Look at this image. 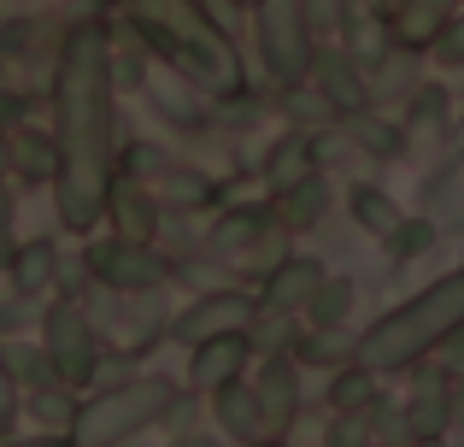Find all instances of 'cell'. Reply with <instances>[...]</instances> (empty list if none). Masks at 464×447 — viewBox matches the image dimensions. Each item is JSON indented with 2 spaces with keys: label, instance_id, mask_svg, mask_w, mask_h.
I'll return each instance as SVG.
<instances>
[{
  "label": "cell",
  "instance_id": "6da1fadb",
  "mask_svg": "<svg viewBox=\"0 0 464 447\" xmlns=\"http://www.w3.org/2000/svg\"><path fill=\"white\" fill-rule=\"evenodd\" d=\"M53 106H59V224L94 229L112 189V30L101 18H77L59 35L53 65Z\"/></svg>",
  "mask_w": 464,
  "mask_h": 447
},
{
  "label": "cell",
  "instance_id": "7a4b0ae2",
  "mask_svg": "<svg viewBox=\"0 0 464 447\" xmlns=\"http://www.w3.org/2000/svg\"><path fill=\"white\" fill-rule=\"evenodd\" d=\"M124 18L141 42L170 59V71L182 83H194L200 94H218V101L241 94V83H247L241 53L229 42V30H218L206 18L200 0H124Z\"/></svg>",
  "mask_w": 464,
  "mask_h": 447
},
{
  "label": "cell",
  "instance_id": "3957f363",
  "mask_svg": "<svg viewBox=\"0 0 464 447\" xmlns=\"http://www.w3.org/2000/svg\"><path fill=\"white\" fill-rule=\"evenodd\" d=\"M453 324H464V271L430 283L423 295H411L406 306L388 312L382 324H371V330L359 335V347H353V365L376 371V377L406 371V365H418V359H430V347L441 342Z\"/></svg>",
  "mask_w": 464,
  "mask_h": 447
},
{
  "label": "cell",
  "instance_id": "277c9868",
  "mask_svg": "<svg viewBox=\"0 0 464 447\" xmlns=\"http://www.w3.org/2000/svg\"><path fill=\"white\" fill-rule=\"evenodd\" d=\"M170 401H177L170 377L112 383V389H101L94 401L77 406V418H71V447H118V442H130L136 430H148L153 418H165Z\"/></svg>",
  "mask_w": 464,
  "mask_h": 447
},
{
  "label": "cell",
  "instance_id": "5b68a950",
  "mask_svg": "<svg viewBox=\"0 0 464 447\" xmlns=\"http://www.w3.org/2000/svg\"><path fill=\"white\" fill-rule=\"evenodd\" d=\"M42 347H47V359H53L59 383H71V389L94 383V371H101V342H94V318H89V306H82V295H59L53 306H47Z\"/></svg>",
  "mask_w": 464,
  "mask_h": 447
},
{
  "label": "cell",
  "instance_id": "8992f818",
  "mask_svg": "<svg viewBox=\"0 0 464 447\" xmlns=\"http://www.w3.org/2000/svg\"><path fill=\"white\" fill-rule=\"evenodd\" d=\"M259 53L276 89H300L312 77V30L300 0H265L259 6Z\"/></svg>",
  "mask_w": 464,
  "mask_h": 447
},
{
  "label": "cell",
  "instance_id": "52a82bcc",
  "mask_svg": "<svg viewBox=\"0 0 464 447\" xmlns=\"http://www.w3.org/2000/svg\"><path fill=\"white\" fill-rule=\"evenodd\" d=\"M89 277H101L112 295H153L170 283V265L153 253V241H101L89 248Z\"/></svg>",
  "mask_w": 464,
  "mask_h": 447
},
{
  "label": "cell",
  "instance_id": "ba28073f",
  "mask_svg": "<svg viewBox=\"0 0 464 447\" xmlns=\"http://www.w3.org/2000/svg\"><path fill=\"white\" fill-rule=\"evenodd\" d=\"M312 77H317V101L329 112H359L371 106V83H364V65L347 53V47H329V42H312Z\"/></svg>",
  "mask_w": 464,
  "mask_h": 447
},
{
  "label": "cell",
  "instance_id": "9c48e42d",
  "mask_svg": "<svg viewBox=\"0 0 464 447\" xmlns=\"http://www.w3.org/2000/svg\"><path fill=\"white\" fill-rule=\"evenodd\" d=\"M253 312H259V300H247L241 288H212V295H200L188 312H182L177 324H170V335L177 342H206V335H224V330H247Z\"/></svg>",
  "mask_w": 464,
  "mask_h": 447
},
{
  "label": "cell",
  "instance_id": "30bf717a",
  "mask_svg": "<svg viewBox=\"0 0 464 447\" xmlns=\"http://www.w3.org/2000/svg\"><path fill=\"white\" fill-rule=\"evenodd\" d=\"M247 359H253V342H247V330L206 335V342H194L188 383H194L200 394H212V389H224L229 377H241V371H247Z\"/></svg>",
  "mask_w": 464,
  "mask_h": 447
},
{
  "label": "cell",
  "instance_id": "8fae6325",
  "mask_svg": "<svg viewBox=\"0 0 464 447\" xmlns=\"http://www.w3.org/2000/svg\"><path fill=\"white\" fill-rule=\"evenodd\" d=\"M259 413H265V436H288L300 418V377L283 354H265V371H259Z\"/></svg>",
  "mask_w": 464,
  "mask_h": 447
},
{
  "label": "cell",
  "instance_id": "7c38bea8",
  "mask_svg": "<svg viewBox=\"0 0 464 447\" xmlns=\"http://www.w3.org/2000/svg\"><path fill=\"white\" fill-rule=\"evenodd\" d=\"M406 436L411 442H441L447 436V424H453V394H447V377L441 371H430V377H418L411 383V394H406Z\"/></svg>",
  "mask_w": 464,
  "mask_h": 447
},
{
  "label": "cell",
  "instance_id": "4fadbf2b",
  "mask_svg": "<svg viewBox=\"0 0 464 447\" xmlns=\"http://www.w3.org/2000/svg\"><path fill=\"white\" fill-rule=\"evenodd\" d=\"M106 212H112V224H118L124 241H153L159 236V200L141 189V177H124V183L112 177V189H106Z\"/></svg>",
  "mask_w": 464,
  "mask_h": 447
},
{
  "label": "cell",
  "instance_id": "5bb4252c",
  "mask_svg": "<svg viewBox=\"0 0 464 447\" xmlns=\"http://www.w3.org/2000/svg\"><path fill=\"white\" fill-rule=\"evenodd\" d=\"M317 283H324V265H317V259H295V253H288V259L265 277L259 306H271V312H306V300H312Z\"/></svg>",
  "mask_w": 464,
  "mask_h": 447
},
{
  "label": "cell",
  "instance_id": "9a60e30c",
  "mask_svg": "<svg viewBox=\"0 0 464 447\" xmlns=\"http://www.w3.org/2000/svg\"><path fill=\"white\" fill-rule=\"evenodd\" d=\"M212 413H218V424H224V430H229L236 442H253V436H265L259 389H247L241 377H229L224 389H212Z\"/></svg>",
  "mask_w": 464,
  "mask_h": 447
},
{
  "label": "cell",
  "instance_id": "2e32d148",
  "mask_svg": "<svg viewBox=\"0 0 464 447\" xmlns=\"http://www.w3.org/2000/svg\"><path fill=\"white\" fill-rule=\"evenodd\" d=\"M459 12V0H406V6L394 12V42L406 47H435V35L447 30V18Z\"/></svg>",
  "mask_w": 464,
  "mask_h": 447
},
{
  "label": "cell",
  "instance_id": "e0dca14e",
  "mask_svg": "<svg viewBox=\"0 0 464 447\" xmlns=\"http://www.w3.org/2000/svg\"><path fill=\"white\" fill-rule=\"evenodd\" d=\"M324 212H329V183L317 171H306L300 183H288L276 195V224L283 229H312V224H324Z\"/></svg>",
  "mask_w": 464,
  "mask_h": 447
},
{
  "label": "cell",
  "instance_id": "ac0fdd59",
  "mask_svg": "<svg viewBox=\"0 0 464 447\" xmlns=\"http://www.w3.org/2000/svg\"><path fill=\"white\" fill-rule=\"evenodd\" d=\"M229 259H236V271H241V277H259V283H265V277H271L276 265L288 259V229H283V224L253 229V236L241 241V248L229 253Z\"/></svg>",
  "mask_w": 464,
  "mask_h": 447
},
{
  "label": "cell",
  "instance_id": "d6986e66",
  "mask_svg": "<svg viewBox=\"0 0 464 447\" xmlns=\"http://www.w3.org/2000/svg\"><path fill=\"white\" fill-rule=\"evenodd\" d=\"M341 130H347L353 148H364L371 160H394L400 148H406V136H400L388 118H376L371 106H359V112H341Z\"/></svg>",
  "mask_w": 464,
  "mask_h": 447
},
{
  "label": "cell",
  "instance_id": "ffe728a7",
  "mask_svg": "<svg viewBox=\"0 0 464 447\" xmlns=\"http://www.w3.org/2000/svg\"><path fill=\"white\" fill-rule=\"evenodd\" d=\"M6 148H12V171H18L24 183H53V171H59V148H53L47 136H35V130H12Z\"/></svg>",
  "mask_w": 464,
  "mask_h": 447
},
{
  "label": "cell",
  "instance_id": "44dd1931",
  "mask_svg": "<svg viewBox=\"0 0 464 447\" xmlns=\"http://www.w3.org/2000/svg\"><path fill=\"white\" fill-rule=\"evenodd\" d=\"M12 288L18 295H42L47 283H53V271H59V248L53 241H24L18 253H12Z\"/></svg>",
  "mask_w": 464,
  "mask_h": 447
},
{
  "label": "cell",
  "instance_id": "7402d4cb",
  "mask_svg": "<svg viewBox=\"0 0 464 447\" xmlns=\"http://www.w3.org/2000/svg\"><path fill=\"white\" fill-rule=\"evenodd\" d=\"M300 365H353V347H359V335H347L341 324H312L306 335H300Z\"/></svg>",
  "mask_w": 464,
  "mask_h": 447
},
{
  "label": "cell",
  "instance_id": "603a6c76",
  "mask_svg": "<svg viewBox=\"0 0 464 447\" xmlns=\"http://www.w3.org/2000/svg\"><path fill=\"white\" fill-rule=\"evenodd\" d=\"M306 171H312V141L306 136H283L271 148V160H265V183H271L276 195H283L288 183H300Z\"/></svg>",
  "mask_w": 464,
  "mask_h": 447
},
{
  "label": "cell",
  "instance_id": "cb8c5ba5",
  "mask_svg": "<svg viewBox=\"0 0 464 447\" xmlns=\"http://www.w3.org/2000/svg\"><path fill=\"white\" fill-rule=\"evenodd\" d=\"M347 207H353V224H359V229H371V236H382V241H388V229L406 219V212H400L394 200L382 195V189H364V183L347 195Z\"/></svg>",
  "mask_w": 464,
  "mask_h": 447
},
{
  "label": "cell",
  "instance_id": "d4e9b609",
  "mask_svg": "<svg viewBox=\"0 0 464 447\" xmlns=\"http://www.w3.org/2000/svg\"><path fill=\"white\" fill-rule=\"evenodd\" d=\"M153 177H159V195H165V200H177L182 212H200V207H212V200H218V189L206 183V177L177 171V165H159Z\"/></svg>",
  "mask_w": 464,
  "mask_h": 447
},
{
  "label": "cell",
  "instance_id": "484cf974",
  "mask_svg": "<svg viewBox=\"0 0 464 447\" xmlns=\"http://www.w3.org/2000/svg\"><path fill=\"white\" fill-rule=\"evenodd\" d=\"M329 406H335V413H364V406H376V371L347 365L335 377V389H329Z\"/></svg>",
  "mask_w": 464,
  "mask_h": 447
},
{
  "label": "cell",
  "instance_id": "4316f807",
  "mask_svg": "<svg viewBox=\"0 0 464 447\" xmlns=\"http://www.w3.org/2000/svg\"><path fill=\"white\" fill-rule=\"evenodd\" d=\"M347 306H353V283L324 271V283H317L312 300H306V318L312 324H341V318H347Z\"/></svg>",
  "mask_w": 464,
  "mask_h": 447
},
{
  "label": "cell",
  "instance_id": "83f0119b",
  "mask_svg": "<svg viewBox=\"0 0 464 447\" xmlns=\"http://www.w3.org/2000/svg\"><path fill=\"white\" fill-rule=\"evenodd\" d=\"M148 83V42L136 30L124 42H112V89H141Z\"/></svg>",
  "mask_w": 464,
  "mask_h": 447
},
{
  "label": "cell",
  "instance_id": "f1b7e54d",
  "mask_svg": "<svg viewBox=\"0 0 464 447\" xmlns=\"http://www.w3.org/2000/svg\"><path fill=\"white\" fill-rule=\"evenodd\" d=\"M0 359H6V371L18 383H30V389H47V383H59L53 359H47V347H0Z\"/></svg>",
  "mask_w": 464,
  "mask_h": 447
},
{
  "label": "cell",
  "instance_id": "f546056e",
  "mask_svg": "<svg viewBox=\"0 0 464 447\" xmlns=\"http://www.w3.org/2000/svg\"><path fill=\"white\" fill-rule=\"evenodd\" d=\"M288 318H295V312H271V306H259V312H253V324H247V342L253 347H259V354H283V347H295V324H288Z\"/></svg>",
  "mask_w": 464,
  "mask_h": 447
},
{
  "label": "cell",
  "instance_id": "4dcf8cb0",
  "mask_svg": "<svg viewBox=\"0 0 464 447\" xmlns=\"http://www.w3.org/2000/svg\"><path fill=\"white\" fill-rule=\"evenodd\" d=\"M30 406H35V418L42 424H53V430H71V418H77V394H71V383H47V389H35L30 394Z\"/></svg>",
  "mask_w": 464,
  "mask_h": 447
},
{
  "label": "cell",
  "instance_id": "1f68e13d",
  "mask_svg": "<svg viewBox=\"0 0 464 447\" xmlns=\"http://www.w3.org/2000/svg\"><path fill=\"white\" fill-rule=\"evenodd\" d=\"M430 248H435V224L430 219H400L388 229V253H394V259H423Z\"/></svg>",
  "mask_w": 464,
  "mask_h": 447
},
{
  "label": "cell",
  "instance_id": "d6a6232c",
  "mask_svg": "<svg viewBox=\"0 0 464 447\" xmlns=\"http://www.w3.org/2000/svg\"><path fill=\"white\" fill-rule=\"evenodd\" d=\"M376 406H364V413H335V424H329V442L324 447H371L376 436Z\"/></svg>",
  "mask_w": 464,
  "mask_h": 447
},
{
  "label": "cell",
  "instance_id": "836d02e7",
  "mask_svg": "<svg viewBox=\"0 0 464 447\" xmlns=\"http://www.w3.org/2000/svg\"><path fill=\"white\" fill-rule=\"evenodd\" d=\"M300 12H306L312 42H324V35H335V30H341V0H300Z\"/></svg>",
  "mask_w": 464,
  "mask_h": 447
},
{
  "label": "cell",
  "instance_id": "e575fe53",
  "mask_svg": "<svg viewBox=\"0 0 464 447\" xmlns=\"http://www.w3.org/2000/svg\"><path fill=\"white\" fill-rule=\"evenodd\" d=\"M430 354L441 359V377H459V371H464V324H453V330H447Z\"/></svg>",
  "mask_w": 464,
  "mask_h": 447
},
{
  "label": "cell",
  "instance_id": "d590c367",
  "mask_svg": "<svg viewBox=\"0 0 464 447\" xmlns=\"http://www.w3.org/2000/svg\"><path fill=\"white\" fill-rule=\"evenodd\" d=\"M12 418H18V377H12L6 359H0V436L12 430Z\"/></svg>",
  "mask_w": 464,
  "mask_h": 447
},
{
  "label": "cell",
  "instance_id": "8d00e7d4",
  "mask_svg": "<svg viewBox=\"0 0 464 447\" xmlns=\"http://www.w3.org/2000/svg\"><path fill=\"white\" fill-rule=\"evenodd\" d=\"M435 47H441V59H447V65H453V59H464V18H459V12L447 18V30L435 35Z\"/></svg>",
  "mask_w": 464,
  "mask_h": 447
},
{
  "label": "cell",
  "instance_id": "74e56055",
  "mask_svg": "<svg viewBox=\"0 0 464 447\" xmlns=\"http://www.w3.org/2000/svg\"><path fill=\"white\" fill-rule=\"evenodd\" d=\"M18 112H24V101H18V94H0V136H6V130L18 124Z\"/></svg>",
  "mask_w": 464,
  "mask_h": 447
},
{
  "label": "cell",
  "instance_id": "f35d334b",
  "mask_svg": "<svg viewBox=\"0 0 464 447\" xmlns=\"http://www.w3.org/2000/svg\"><path fill=\"white\" fill-rule=\"evenodd\" d=\"M447 394H453V424H464V371L447 377Z\"/></svg>",
  "mask_w": 464,
  "mask_h": 447
},
{
  "label": "cell",
  "instance_id": "ab89813d",
  "mask_svg": "<svg viewBox=\"0 0 464 447\" xmlns=\"http://www.w3.org/2000/svg\"><path fill=\"white\" fill-rule=\"evenodd\" d=\"M12 253H18V241H12V229H6V219H0V271L12 265Z\"/></svg>",
  "mask_w": 464,
  "mask_h": 447
},
{
  "label": "cell",
  "instance_id": "60d3db41",
  "mask_svg": "<svg viewBox=\"0 0 464 447\" xmlns=\"http://www.w3.org/2000/svg\"><path fill=\"white\" fill-rule=\"evenodd\" d=\"M241 447H288L283 436H253V442H241Z\"/></svg>",
  "mask_w": 464,
  "mask_h": 447
},
{
  "label": "cell",
  "instance_id": "b9f144b4",
  "mask_svg": "<svg viewBox=\"0 0 464 447\" xmlns=\"http://www.w3.org/2000/svg\"><path fill=\"white\" fill-rule=\"evenodd\" d=\"M18 447H71V436L59 442V436H42V442H18Z\"/></svg>",
  "mask_w": 464,
  "mask_h": 447
},
{
  "label": "cell",
  "instance_id": "7bdbcfd3",
  "mask_svg": "<svg viewBox=\"0 0 464 447\" xmlns=\"http://www.w3.org/2000/svg\"><path fill=\"white\" fill-rule=\"evenodd\" d=\"M447 71H453V89L464 94V59H453V65H447Z\"/></svg>",
  "mask_w": 464,
  "mask_h": 447
},
{
  "label": "cell",
  "instance_id": "ee69618b",
  "mask_svg": "<svg viewBox=\"0 0 464 447\" xmlns=\"http://www.w3.org/2000/svg\"><path fill=\"white\" fill-rule=\"evenodd\" d=\"M12 171V148H6V136H0V177Z\"/></svg>",
  "mask_w": 464,
  "mask_h": 447
},
{
  "label": "cell",
  "instance_id": "f6af8a7d",
  "mask_svg": "<svg viewBox=\"0 0 464 447\" xmlns=\"http://www.w3.org/2000/svg\"><path fill=\"white\" fill-rule=\"evenodd\" d=\"M400 6H406V0H376V12H388V18H394Z\"/></svg>",
  "mask_w": 464,
  "mask_h": 447
},
{
  "label": "cell",
  "instance_id": "bcb514c9",
  "mask_svg": "<svg viewBox=\"0 0 464 447\" xmlns=\"http://www.w3.org/2000/svg\"><path fill=\"white\" fill-rule=\"evenodd\" d=\"M236 6H241V12H259V6H265V0H236Z\"/></svg>",
  "mask_w": 464,
  "mask_h": 447
},
{
  "label": "cell",
  "instance_id": "7dc6e473",
  "mask_svg": "<svg viewBox=\"0 0 464 447\" xmlns=\"http://www.w3.org/2000/svg\"><path fill=\"white\" fill-rule=\"evenodd\" d=\"M182 447H218V442H200V436H188V442H182Z\"/></svg>",
  "mask_w": 464,
  "mask_h": 447
},
{
  "label": "cell",
  "instance_id": "c3c4849f",
  "mask_svg": "<svg viewBox=\"0 0 464 447\" xmlns=\"http://www.w3.org/2000/svg\"><path fill=\"white\" fill-rule=\"evenodd\" d=\"M418 447H447V442H418Z\"/></svg>",
  "mask_w": 464,
  "mask_h": 447
},
{
  "label": "cell",
  "instance_id": "681fc988",
  "mask_svg": "<svg viewBox=\"0 0 464 447\" xmlns=\"http://www.w3.org/2000/svg\"><path fill=\"white\" fill-rule=\"evenodd\" d=\"M371 447H388V442H371Z\"/></svg>",
  "mask_w": 464,
  "mask_h": 447
}]
</instances>
